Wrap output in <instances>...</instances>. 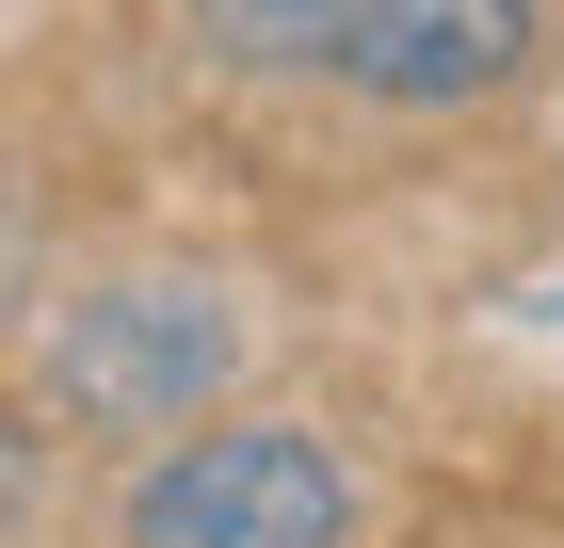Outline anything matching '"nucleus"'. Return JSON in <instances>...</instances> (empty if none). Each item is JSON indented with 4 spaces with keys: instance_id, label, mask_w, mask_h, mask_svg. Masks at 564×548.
Here are the masks:
<instances>
[{
    "instance_id": "1",
    "label": "nucleus",
    "mask_w": 564,
    "mask_h": 548,
    "mask_svg": "<svg viewBox=\"0 0 564 548\" xmlns=\"http://www.w3.org/2000/svg\"><path fill=\"white\" fill-rule=\"evenodd\" d=\"M17 355H33V404L65 436H194V404H226V372H242V307H226V275H162V258H113V275H48L33 323H17Z\"/></svg>"
},
{
    "instance_id": "2",
    "label": "nucleus",
    "mask_w": 564,
    "mask_h": 548,
    "mask_svg": "<svg viewBox=\"0 0 564 548\" xmlns=\"http://www.w3.org/2000/svg\"><path fill=\"white\" fill-rule=\"evenodd\" d=\"M113 548H371V468L323 420H194L113 484Z\"/></svg>"
},
{
    "instance_id": "3",
    "label": "nucleus",
    "mask_w": 564,
    "mask_h": 548,
    "mask_svg": "<svg viewBox=\"0 0 564 548\" xmlns=\"http://www.w3.org/2000/svg\"><path fill=\"white\" fill-rule=\"evenodd\" d=\"M339 82L371 114H468V97L532 82V0H371Z\"/></svg>"
},
{
    "instance_id": "4",
    "label": "nucleus",
    "mask_w": 564,
    "mask_h": 548,
    "mask_svg": "<svg viewBox=\"0 0 564 548\" xmlns=\"http://www.w3.org/2000/svg\"><path fill=\"white\" fill-rule=\"evenodd\" d=\"M355 17L371 0H177V33L210 49V65H242V82H339V49H355Z\"/></svg>"
},
{
    "instance_id": "5",
    "label": "nucleus",
    "mask_w": 564,
    "mask_h": 548,
    "mask_svg": "<svg viewBox=\"0 0 564 548\" xmlns=\"http://www.w3.org/2000/svg\"><path fill=\"white\" fill-rule=\"evenodd\" d=\"M33 484H48V436H33V404H17V387H0V533H17V516H33Z\"/></svg>"
}]
</instances>
